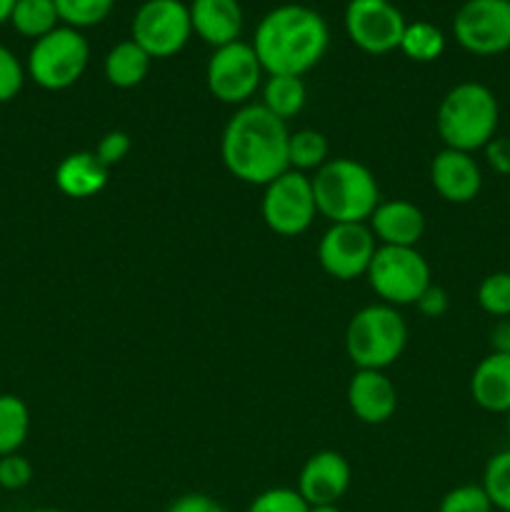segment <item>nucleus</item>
Segmentation results:
<instances>
[{
  "mask_svg": "<svg viewBox=\"0 0 510 512\" xmlns=\"http://www.w3.org/2000/svg\"><path fill=\"white\" fill-rule=\"evenodd\" d=\"M290 130L260 103L240 105L225 123L220 155L233 178L248 185H268L290 170Z\"/></svg>",
  "mask_w": 510,
  "mask_h": 512,
  "instance_id": "nucleus-1",
  "label": "nucleus"
},
{
  "mask_svg": "<svg viewBox=\"0 0 510 512\" xmlns=\"http://www.w3.org/2000/svg\"><path fill=\"white\" fill-rule=\"evenodd\" d=\"M330 30L323 15L308 5H278L255 28L253 50L268 75H298L323 60Z\"/></svg>",
  "mask_w": 510,
  "mask_h": 512,
  "instance_id": "nucleus-2",
  "label": "nucleus"
},
{
  "mask_svg": "<svg viewBox=\"0 0 510 512\" xmlns=\"http://www.w3.org/2000/svg\"><path fill=\"white\" fill-rule=\"evenodd\" d=\"M500 105L493 90L483 83H458L445 93L435 113V128L445 148L475 153L498 133Z\"/></svg>",
  "mask_w": 510,
  "mask_h": 512,
  "instance_id": "nucleus-3",
  "label": "nucleus"
},
{
  "mask_svg": "<svg viewBox=\"0 0 510 512\" xmlns=\"http://www.w3.org/2000/svg\"><path fill=\"white\" fill-rule=\"evenodd\" d=\"M318 215L333 223H368L380 203V188L368 165L353 158H330L313 178Z\"/></svg>",
  "mask_w": 510,
  "mask_h": 512,
  "instance_id": "nucleus-4",
  "label": "nucleus"
},
{
  "mask_svg": "<svg viewBox=\"0 0 510 512\" xmlns=\"http://www.w3.org/2000/svg\"><path fill=\"white\" fill-rule=\"evenodd\" d=\"M405 343L408 325L393 305H365L345 328V353L358 370L390 368L403 355Z\"/></svg>",
  "mask_w": 510,
  "mask_h": 512,
  "instance_id": "nucleus-5",
  "label": "nucleus"
},
{
  "mask_svg": "<svg viewBox=\"0 0 510 512\" xmlns=\"http://www.w3.org/2000/svg\"><path fill=\"white\" fill-rule=\"evenodd\" d=\"M90 60V45L80 30L58 25L53 33L33 43L25 73L45 90H65L83 78Z\"/></svg>",
  "mask_w": 510,
  "mask_h": 512,
  "instance_id": "nucleus-6",
  "label": "nucleus"
},
{
  "mask_svg": "<svg viewBox=\"0 0 510 512\" xmlns=\"http://www.w3.org/2000/svg\"><path fill=\"white\" fill-rule=\"evenodd\" d=\"M365 278L375 295L393 308L415 305L420 295L433 285L428 260L418 253V248H395V245H378Z\"/></svg>",
  "mask_w": 510,
  "mask_h": 512,
  "instance_id": "nucleus-7",
  "label": "nucleus"
},
{
  "mask_svg": "<svg viewBox=\"0 0 510 512\" xmlns=\"http://www.w3.org/2000/svg\"><path fill=\"white\" fill-rule=\"evenodd\" d=\"M265 225L283 238H295L313 225L318 215L313 180L298 170H285L283 175L265 185L260 203Z\"/></svg>",
  "mask_w": 510,
  "mask_h": 512,
  "instance_id": "nucleus-8",
  "label": "nucleus"
},
{
  "mask_svg": "<svg viewBox=\"0 0 510 512\" xmlns=\"http://www.w3.org/2000/svg\"><path fill=\"white\" fill-rule=\"evenodd\" d=\"M263 65L255 55L253 45L235 43L215 48L205 65V85L210 95L225 105H248L255 90L263 88Z\"/></svg>",
  "mask_w": 510,
  "mask_h": 512,
  "instance_id": "nucleus-9",
  "label": "nucleus"
},
{
  "mask_svg": "<svg viewBox=\"0 0 510 512\" xmlns=\"http://www.w3.org/2000/svg\"><path fill=\"white\" fill-rule=\"evenodd\" d=\"M193 35L190 10L183 0H145L135 10L130 38L150 58H173Z\"/></svg>",
  "mask_w": 510,
  "mask_h": 512,
  "instance_id": "nucleus-10",
  "label": "nucleus"
},
{
  "mask_svg": "<svg viewBox=\"0 0 510 512\" xmlns=\"http://www.w3.org/2000/svg\"><path fill=\"white\" fill-rule=\"evenodd\" d=\"M453 35L468 53L490 58L510 50L508 0H465L453 18Z\"/></svg>",
  "mask_w": 510,
  "mask_h": 512,
  "instance_id": "nucleus-11",
  "label": "nucleus"
},
{
  "mask_svg": "<svg viewBox=\"0 0 510 512\" xmlns=\"http://www.w3.org/2000/svg\"><path fill=\"white\" fill-rule=\"evenodd\" d=\"M345 33L355 48L368 55H385L400 48L405 18L390 0H350L345 5Z\"/></svg>",
  "mask_w": 510,
  "mask_h": 512,
  "instance_id": "nucleus-12",
  "label": "nucleus"
},
{
  "mask_svg": "<svg viewBox=\"0 0 510 512\" xmlns=\"http://www.w3.org/2000/svg\"><path fill=\"white\" fill-rule=\"evenodd\" d=\"M375 235L368 223H333L318 243L320 268L335 280H355L368 273Z\"/></svg>",
  "mask_w": 510,
  "mask_h": 512,
  "instance_id": "nucleus-13",
  "label": "nucleus"
},
{
  "mask_svg": "<svg viewBox=\"0 0 510 512\" xmlns=\"http://www.w3.org/2000/svg\"><path fill=\"white\" fill-rule=\"evenodd\" d=\"M350 483L353 470L345 455L335 450H318L300 468L295 490L308 505H338V500L350 490Z\"/></svg>",
  "mask_w": 510,
  "mask_h": 512,
  "instance_id": "nucleus-14",
  "label": "nucleus"
},
{
  "mask_svg": "<svg viewBox=\"0 0 510 512\" xmlns=\"http://www.w3.org/2000/svg\"><path fill=\"white\" fill-rule=\"evenodd\" d=\"M430 183L435 193L455 205L473 203L483 188V170L473 153L443 148L430 163Z\"/></svg>",
  "mask_w": 510,
  "mask_h": 512,
  "instance_id": "nucleus-15",
  "label": "nucleus"
},
{
  "mask_svg": "<svg viewBox=\"0 0 510 512\" xmlns=\"http://www.w3.org/2000/svg\"><path fill=\"white\" fill-rule=\"evenodd\" d=\"M348 405L365 425L388 423L398 408V390L385 370H358L348 383Z\"/></svg>",
  "mask_w": 510,
  "mask_h": 512,
  "instance_id": "nucleus-16",
  "label": "nucleus"
},
{
  "mask_svg": "<svg viewBox=\"0 0 510 512\" xmlns=\"http://www.w3.org/2000/svg\"><path fill=\"white\" fill-rule=\"evenodd\" d=\"M375 240L395 248H415L425 233V215L410 200H380L368 220Z\"/></svg>",
  "mask_w": 510,
  "mask_h": 512,
  "instance_id": "nucleus-17",
  "label": "nucleus"
},
{
  "mask_svg": "<svg viewBox=\"0 0 510 512\" xmlns=\"http://www.w3.org/2000/svg\"><path fill=\"white\" fill-rule=\"evenodd\" d=\"M188 10L193 33L203 43L213 45V50L240 40L243 8L238 0H193Z\"/></svg>",
  "mask_w": 510,
  "mask_h": 512,
  "instance_id": "nucleus-18",
  "label": "nucleus"
},
{
  "mask_svg": "<svg viewBox=\"0 0 510 512\" xmlns=\"http://www.w3.org/2000/svg\"><path fill=\"white\" fill-rule=\"evenodd\" d=\"M470 398L485 413H510V355L488 353L470 375Z\"/></svg>",
  "mask_w": 510,
  "mask_h": 512,
  "instance_id": "nucleus-19",
  "label": "nucleus"
},
{
  "mask_svg": "<svg viewBox=\"0 0 510 512\" xmlns=\"http://www.w3.org/2000/svg\"><path fill=\"white\" fill-rule=\"evenodd\" d=\"M108 183V168L98 160L93 150H78L65 155L55 168V185L63 195L75 200L93 198Z\"/></svg>",
  "mask_w": 510,
  "mask_h": 512,
  "instance_id": "nucleus-20",
  "label": "nucleus"
},
{
  "mask_svg": "<svg viewBox=\"0 0 510 512\" xmlns=\"http://www.w3.org/2000/svg\"><path fill=\"white\" fill-rule=\"evenodd\" d=\"M150 63H153V58L133 38L120 40V43H115L108 50L103 60L105 80L115 85V88H135V85H140L148 78Z\"/></svg>",
  "mask_w": 510,
  "mask_h": 512,
  "instance_id": "nucleus-21",
  "label": "nucleus"
},
{
  "mask_svg": "<svg viewBox=\"0 0 510 512\" xmlns=\"http://www.w3.org/2000/svg\"><path fill=\"white\" fill-rule=\"evenodd\" d=\"M308 90L298 75H268L263 83V108H268L275 118L290 120L305 108Z\"/></svg>",
  "mask_w": 510,
  "mask_h": 512,
  "instance_id": "nucleus-22",
  "label": "nucleus"
},
{
  "mask_svg": "<svg viewBox=\"0 0 510 512\" xmlns=\"http://www.w3.org/2000/svg\"><path fill=\"white\" fill-rule=\"evenodd\" d=\"M10 25L23 38H43L60 25L55 0H18L10 13Z\"/></svg>",
  "mask_w": 510,
  "mask_h": 512,
  "instance_id": "nucleus-23",
  "label": "nucleus"
},
{
  "mask_svg": "<svg viewBox=\"0 0 510 512\" xmlns=\"http://www.w3.org/2000/svg\"><path fill=\"white\" fill-rule=\"evenodd\" d=\"M30 433V410L18 395H0V458L23 448Z\"/></svg>",
  "mask_w": 510,
  "mask_h": 512,
  "instance_id": "nucleus-24",
  "label": "nucleus"
},
{
  "mask_svg": "<svg viewBox=\"0 0 510 512\" xmlns=\"http://www.w3.org/2000/svg\"><path fill=\"white\" fill-rule=\"evenodd\" d=\"M398 50L415 63H433L445 53V35L438 25L428 20H415L405 25Z\"/></svg>",
  "mask_w": 510,
  "mask_h": 512,
  "instance_id": "nucleus-25",
  "label": "nucleus"
},
{
  "mask_svg": "<svg viewBox=\"0 0 510 512\" xmlns=\"http://www.w3.org/2000/svg\"><path fill=\"white\" fill-rule=\"evenodd\" d=\"M330 145L320 130L303 128L290 133L288 140V165L290 170H298V173L308 175V170H320L328 163Z\"/></svg>",
  "mask_w": 510,
  "mask_h": 512,
  "instance_id": "nucleus-26",
  "label": "nucleus"
},
{
  "mask_svg": "<svg viewBox=\"0 0 510 512\" xmlns=\"http://www.w3.org/2000/svg\"><path fill=\"white\" fill-rule=\"evenodd\" d=\"M480 485L493 503V510L510 512V448L500 450L485 463Z\"/></svg>",
  "mask_w": 510,
  "mask_h": 512,
  "instance_id": "nucleus-27",
  "label": "nucleus"
},
{
  "mask_svg": "<svg viewBox=\"0 0 510 512\" xmlns=\"http://www.w3.org/2000/svg\"><path fill=\"white\" fill-rule=\"evenodd\" d=\"M115 0H55L60 23L68 28H90V25L103 23L113 10Z\"/></svg>",
  "mask_w": 510,
  "mask_h": 512,
  "instance_id": "nucleus-28",
  "label": "nucleus"
},
{
  "mask_svg": "<svg viewBox=\"0 0 510 512\" xmlns=\"http://www.w3.org/2000/svg\"><path fill=\"white\" fill-rule=\"evenodd\" d=\"M480 310L493 318H510V273L500 270V273H490L483 278L475 293Z\"/></svg>",
  "mask_w": 510,
  "mask_h": 512,
  "instance_id": "nucleus-29",
  "label": "nucleus"
},
{
  "mask_svg": "<svg viewBox=\"0 0 510 512\" xmlns=\"http://www.w3.org/2000/svg\"><path fill=\"white\" fill-rule=\"evenodd\" d=\"M310 505L305 503L303 495L295 488H268L260 495H255L253 503L248 505V512H308Z\"/></svg>",
  "mask_w": 510,
  "mask_h": 512,
  "instance_id": "nucleus-30",
  "label": "nucleus"
},
{
  "mask_svg": "<svg viewBox=\"0 0 510 512\" xmlns=\"http://www.w3.org/2000/svg\"><path fill=\"white\" fill-rule=\"evenodd\" d=\"M438 512H493V503L485 495L483 485H458L440 500Z\"/></svg>",
  "mask_w": 510,
  "mask_h": 512,
  "instance_id": "nucleus-31",
  "label": "nucleus"
},
{
  "mask_svg": "<svg viewBox=\"0 0 510 512\" xmlns=\"http://www.w3.org/2000/svg\"><path fill=\"white\" fill-rule=\"evenodd\" d=\"M25 65L18 55L0 43V103H10L23 90Z\"/></svg>",
  "mask_w": 510,
  "mask_h": 512,
  "instance_id": "nucleus-32",
  "label": "nucleus"
},
{
  "mask_svg": "<svg viewBox=\"0 0 510 512\" xmlns=\"http://www.w3.org/2000/svg\"><path fill=\"white\" fill-rule=\"evenodd\" d=\"M33 480V465L20 453L3 455L0 458V488L3 490H23Z\"/></svg>",
  "mask_w": 510,
  "mask_h": 512,
  "instance_id": "nucleus-33",
  "label": "nucleus"
},
{
  "mask_svg": "<svg viewBox=\"0 0 510 512\" xmlns=\"http://www.w3.org/2000/svg\"><path fill=\"white\" fill-rule=\"evenodd\" d=\"M130 148H133V140H130L128 133H123V130H110V133H105L103 138H100L98 148H95L93 153L98 155L100 163L110 170L113 165L123 163V160L128 158Z\"/></svg>",
  "mask_w": 510,
  "mask_h": 512,
  "instance_id": "nucleus-34",
  "label": "nucleus"
},
{
  "mask_svg": "<svg viewBox=\"0 0 510 512\" xmlns=\"http://www.w3.org/2000/svg\"><path fill=\"white\" fill-rule=\"evenodd\" d=\"M165 512H228L215 498L205 493H188L175 498Z\"/></svg>",
  "mask_w": 510,
  "mask_h": 512,
  "instance_id": "nucleus-35",
  "label": "nucleus"
},
{
  "mask_svg": "<svg viewBox=\"0 0 510 512\" xmlns=\"http://www.w3.org/2000/svg\"><path fill=\"white\" fill-rule=\"evenodd\" d=\"M485 163L490 165V170L498 175H510V138H500L495 135L488 145L483 148Z\"/></svg>",
  "mask_w": 510,
  "mask_h": 512,
  "instance_id": "nucleus-36",
  "label": "nucleus"
},
{
  "mask_svg": "<svg viewBox=\"0 0 510 512\" xmlns=\"http://www.w3.org/2000/svg\"><path fill=\"white\" fill-rule=\"evenodd\" d=\"M415 305H418V310L425 318H440V315L448 313L450 298L440 285H430V288L420 295V300Z\"/></svg>",
  "mask_w": 510,
  "mask_h": 512,
  "instance_id": "nucleus-37",
  "label": "nucleus"
},
{
  "mask_svg": "<svg viewBox=\"0 0 510 512\" xmlns=\"http://www.w3.org/2000/svg\"><path fill=\"white\" fill-rule=\"evenodd\" d=\"M490 353L510 355V318H500L490 330Z\"/></svg>",
  "mask_w": 510,
  "mask_h": 512,
  "instance_id": "nucleus-38",
  "label": "nucleus"
},
{
  "mask_svg": "<svg viewBox=\"0 0 510 512\" xmlns=\"http://www.w3.org/2000/svg\"><path fill=\"white\" fill-rule=\"evenodd\" d=\"M15 3H18V0H0V23L10 20V13H13Z\"/></svg>",
  "mask_w": 510,
  "mask_h": 512,
  "instance_id": "nucleus-39",
  "label": "nucleus"
},
{
  "mask_svg": "<svg viewBox=\"0 0 510 512\" xmlns=\"http://www.w3.org/2000/svg\"><path fill=\"white\" fill-rule=\"evenodd\" d=\"M308 512H343L338 505H310Z\"/></svg>",
  "mask_w": 510,
  "mask_h": 512,
  "instance_id": "nucleus-40",
  "label": "nucleus"
},
{
  "mask_svg": "<svg viewBox=\"0 0 510 512\" xmlns=\"http://www.w3.org/2000/svg\"><path fill=\"white\" fill-rule=\"evenodd\" d=\"M30 512H65V510H58V508H38V510H30Z\"/></svg>",
  "mask_w": 510,
  "mask_h": 512,
  "instance_id": "nucleus-41",
  "label": "nucleus"
},
{
  "mask_svg": "<svg viewBox=\"0 0 510 512\" xmlns=\"http://www.w3.org/2000/svg\"><path fill=\"white\" fill-rule=\"evenodd\" d=\"M508 435H510V413H508Z\"/></svg>",
  "mask_w": 510,
  "mask_h": 512,
  "instance_id": "nucleus-42",
  "label": "nucleus"
},
{
  "mask_svg": "<svg viewBox=\"0 0 510 512\" xmlns=\"http://www.w3.org/2000/svg\"><path fill=\"white\" fill-rule=\"evenodd\" d=\"M508 3H510V0H508Z\"/></svg>",
  "mask_w": 510,
  "mask_h": 512,
  "instance_id": "nucleus-43",
  "label": "nucleus"
}]
</instances>
